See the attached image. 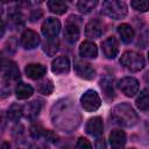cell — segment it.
<instances>
[{
	"mask_svg": "<svg viewBox=\"0 0 149 149\" xmlns=\"http://www.w3.org/2000/svg\"><path fill=\"white\" fill-rule=\"evenodd\" d=\"M50 118L52 125L65 133L76 130L81 121V114L70 98H62L57 100L50 111Z\"/></svg>",
	"mask_w": 149,
	"mask_h": 149,
	"instance_id": "1",
	"label": "cell"
},
{
	"mask_svg": "<svg viewBox=\"0 0 149 149\" xmlns=\"http://www.w3.org/2000/svg\"><path fill=\"white\" fill-rule=\"evenodd\" d=\"M111 119L112 121L125 128L134 127L139 121V115L135 109L128 102H121L115 105L111 111Z\"/></svg>",
	"mask_w": 149,
	"mask_h": 149,
	"instance_id": "2",
	"label": "cell"
},
{
	"mask_svg": "<svg viewBox=\"0 0 149 149\" xmlns=\"http://www.w3.org/2000/svg\"><path fill=\"white\" fill-rule=\"evenodd\" d=\"M20 70L16 65L15 62L10 59H5L2 58L1 61V79H2V86H1V92H2V98L7 94H10V83L16 81L20 79Z\"/></svg>",
	"mask_w": 149,
	"mask_h": 149,
	"instance_id": "3",
	"label": "cell"
},
{
	"mask_svg": "<svg viewBox=\"0 0 149 149\" xmlns=\"http://www.w3.org/2000/svg\"><path fill=\"white\" fill-rule=\"evenodd\" d=\"M101 13L113 20H121L127 16L128 7L125 1L108 0L104 1L101 5Z\"/></svg>",
	"mask_w": 149,
	"mask_h": 149,
	"instance_id": "4",
	"label": "cell"
},
{
	"mask_svg": "<svg viewBox=\"0 0 149 149\" xmlns=\"http://www.w3.org/2000/svg\"><path fill=\"white\" fill-rule=\"evenodd\" d=\"M120 64L130 72H139L144 68V57L136 51H125L120 57Z\"/></svg>",
	"mask_w": 149,
	"mask_h": 149,
	"instance_id": "5",
	"label": "cell"
},
{
	"mask_svg": "<svg viewBox=\"0 0 149 149\" xmlns=\"http://www.w3.org/2000/svg\"><path fill=\"white\" fill-rule=\"evenodd\" d=\"M81 19L77 15H70L64 28V38L69 44H74L80 36Z\"/></svg>",
	"mask_w": 149,
	"mask_h": 149,
	"instance_id": "6",
	"label": "cell"
},
{
	"mask_svg": "<svg viewBox=\"0 0 149 149\" xmlns=\"http://www.w3.org/2000/svg\"><path fill=\"white\" fill-rule=\"evenodd\" d=\"M80 104L86 112H95L101 106V99L97 91L87 90L81 94Z\"/></svg>",
	"mask_w": 149,
	"mask_h": 149,
	"instance_id": "7",
	"label": "cell"
},
{
	"mask_svg": "<svg viewBox=\"0 0 149 149\" xmlns=\"http://www.w3.org/2000/svg\"><path fill=\"white\" fill-rule=\"evenodd\" d=\"M118 87H119V90L126 97L132 98V97H134L135 94L139 93V91H140V83H139V80L136 78L127 76V77L121 78L118 81Z\"/></svg>",
	"mask_w": 149,
	"mask_h": 149,
	"instance_id": "8",
	"label": "cell"
},
{
	"mask_svg": "<svg viewBox=\"0 0 149 149\" xmlns=\"http://www.w3.org/2000/svg\"><path fill=\"white\" fill-rule=\"evenodd\" d=\"M41 43L40 35L33 29H26L20 37V44L26 50H33Z\"/></svg>",
	"mask_w": 149,
	"mask_h": 149,
	"instance_id": "9",
	"label": "cell"
},
{
	"mask_svg": "<svg viewBox=\"0 0 149 149\" xmlns=\"http://www.w3.org/2000/svg\"><path fill=\"white\" fill-rule=\"evenodd\" d=\"M61 28H62V24H61V21L56 17H47L42 26H41V30H42V34L47 37V38H54V37H57L58 33L61 31Z\"/></svg>",
	"mask_w": 149,
	"mask_h": 149,
	"instance_id": "10",
	"label": "cell"
},
{
	"mask_svg": "<svg viewBox=\"0 0 149 149\" xmlns=\"http://www.w3.org/2000/svg\"><path fill=\"white\" fill-rule=\"evenodd\" d=\"M119 42L113 36L107 37L101 43V51L107 59H114L119 55Z\"/></svg>",
	"mask_w": 149,
	"mask_h": 149,
	"instance_id": "11",
	"label": "cell"
},
{
	"mask_svg": "<svg viewBox=\"0 0 149 149\" xmlns=\"http://www.w3.org/2000/svg\"><path fill=\"white\" fill-rule=\"evenodd\" d=\"M74 72L78 77L86 79V80H92L95 77V69L87 62L83 61H76L74 62Z\"/></svg>",
	"mask_w": 149,
	"mask_h": 149,
	"instance_id": "12",
	"label": "cell"
},
{
	"mask_svg": "<svg viewBox=\"0 0 149 149\" xmlns=\"http://www.w3.org/2000/svg\"><path fill=\"white\" fill-rule=\"evenodd\" d=\"M85 130L88 135L94 137H100L104 133V121L100 116H93L87 120L85 125Z\"/></svg>",
	"mask_w": 149,
	"mask_h": 149,
	"instance_id": "13",
	"label": "cell"
},
{
	"mask_svg": "<svg viewBox=\"0 0 149 149\" xmlns=\"http://www.w3.org/2000/svg\"><path fill=\"white\" fill-rule=\"evenodd\" d=\"M24 72L28 78L33 80H41L47 73V68L41 63H29L26 65Z\"/></svg>",
	"mask_w": 149,
	"mask_h": 149,
	"instance_id": "14",
	"label": "cell"
},
{
	"mask_svg": "<svg viewBox=\"0 0 149 149\" xmlns=\"http://www.w3.org/2000/svg\"><path fill=\"white\" fill-rule=\"evenodd\" d=\"M43 107V101L40 99H35L30 102H28L24 106V115L28 120L30 121H35L37 119V116L40 115L41 111Z\"/></svg>",
	"mask_w": 149,
	"mask_h": 149,
	"instance_id": "15",
	"label": "cell"
},
{
	"mask_svg": "<svg viewBox=\"0 0 149 149\" xmlns=\"http://www.w3.org/2000/svg\"><path fill=\"white\" fill-rule=\"evenodd\" d=\"M102 31H104L102 24H101V22H100L99 20H97V19L90 20V21L86 23V26H85V35H86V37H88V38H92V40L99 38V37L101 36Z\"/></svg>",
	"mask_w": 149,
	"mask_h": 149,
	"instance_id": "16",
	"label": "cell"
},
{
	"mask_svg": "<svg viewBox=\"0 0 149 149\" xmlns=\"http://www.w3.org/2000/svg\"><path fill=\"white\" fill-rule=\"evenodd\" d=\"M70 59L66 56H58L51 63V70L56 74L68 73L70 71Z\"/></svg>",
	"mask_w": 149,
	"mask_h": 149,
	"instance_id": "17",
	"label": "cell"
},
{
	"mask_svg": "<svg viewBox=\"0 0 149 149\" xmlns=\"http://www.w3.org/2000/svg\"><path fill=\"white\" fill-rule=\"evenodd\" d=\"M79 55L83 58H88V59H94L98 56V48L95 43L92 41H84L79 45Z\"/></svg>",
	"mask_w": 149,
	"mask_h": 149,
	"instance_id": "18",
	"label": "cell"
},
{
	"mask_svg": "<svg viewBox=\"0 0 149 149\" xmlns=\"http://www.w3.org/2000/svg\"><path fill=\"white\" fill-rule=\"evenodd\" d=\"M8 24L13 28V29H22L26 24L24 21V16L22 15V13L17 9H13L8 13Z\"/></svg>",
	"mask_w": 149,
	"mask_h": 149,
	"instance_id": "19",
	"label": "cell"
},
{
	"mask_svg": "<svg viewBox=\"0 0 149 149\" xmlns=\"http://www.w3.org/2000/svg\"><path fill=\"white\" fill-rule=\"evenodd\" d=\"M127 136L122 129H114L109 134V143L112 148H123Z\"/></svg>",
	"mask_w": 149,
	"mask_h": 149,
	"instance_id": "20",
	"label": "cell"
},
{
	"mask_svg": "<svg viewBox=\"0 0 149 149\" xmlns=\"http://www.w3.org/2000/svg\"><path fill=\"white\" fill-rule=\"evenodd\" d=\"M118 34L121 37V41L127 44L130 43L135 37V31H134L133 27L128 23H121L118 27Z\"/></svg>",
	"mask_w": 149,
	"mask_h": 149,
	"instance_id": "21",
	"label": "cell"
},
{
	"mask_svg": "<svg viewBox=\"0 0 149 149\" xmlns=\"http://www.w3.org/2000/svg\"><path fill=\"white\" fill-rule=\"evenodd\" d=\"M100 87L106 98L112 99L114 97V78L112 76H104L100 80Z\"/></svg>",
	"mask_w": 149,
	"mask_h": 149,
	"instance_id": "22",
	"label": "cell"
},
{
	"mask_svg": "<svg viewBox=\"0 0 149 149\" xmlns=\"http://www.w3.org/2000/svg\"><path fill=\"white\" fill-rule=\"evenodd\" d=\"M34 93V88L31 85L27 84V83H23V81H20L17 83V85L15 86V95L17 99L20 100H24V99H28L29 97H31Z\"/></svg>",
	"mask_w": 149,
	"mask_h": 149,
	"instance_id": "23",
	"label": "cell"
},
{
	"mask_svg": "<svg viewBox=\"0 0 149 149\" xmlns=\"http://www.w3.org/2000/svg\"><path fill=\"white\" fill-rule=\"evenodd\" d=\"M6 114H7V119L8 120H10V121H19L22 118V115L24 114V107L22 105H20V104L14 102V104H12L8 107Z\"/></svg>",
	"mask_w": 149,
	"mask_h": 149,
	"instance_id": "24",
	"label": "cell"
},
{
	"mask_svg": "<svg viewBox=\"0 0 149 149\" xmlns=\"http://www.w3.org/2000/svg\"><path fill=\"white\" fill-rule=\"evenodd\" d=\"M136 107L140 111H149V87L143 88L136 98Z\"/></svg>",
	"mask_w": 149,
	"mask_h": 149,
	"instance_id": "25",
	"label": "cell"
},
{
	"mask_svg": "<svg viewBox=\"0 0 149 149\" xmlns=\"http://www.w3.org/2000/svg\"><path fill=\"white\" fill-rule=\"evenodd\" d=\"M44 54H47L48 56H54L56 55V52L58 51L59 49V41L57 37H54V38H47L45 42L43 43V47H42Z\"/></svg>",
	"mask_w": 149,
	"mask_h": 149,
	"instance_id": "26",
	"label": "cell"
},
{
	"mask_svg": "<svg viewBox=\"0 0 149 149\" xmlns=\"http://www.w3.org/2000/svg\"><path fill=\"white\" fill-rule=\"evenodd\" d=\"M36 90L43 95H50L54 91V83L49 78H43L37 83Z\"/></svg>",
	"mask_w": 149,
	"mask_h": 149,
	"instance_id": "27",
	"label": "cell"
},
{
	"mask_svg": "<svg viewBox=\"0 0 149 149\" xmlns=\"http://www.w3.org/2000/svg\"><path fill=\"white\" fill-rule=\"evenodd\" d=\"M47 6H48V8L50 9L51 13L57 14V15H62L68 10V5L63 1H56V0L48 1Z\"/></svg>",
	"mask_w": 149,
	"mask_h": 149,
	"instance_id": "28",
	"label": "cell"
},
{
	"mask_svg": "<svg viewBox=\"0 0 149 149\" xmlns=\"http://www.w3.org/2000/svg\"><path fill=\"white\" fill-rule=\"evenodd\" d=\"M98 5L97 0H80L77 2V9L83 14H88Z\"/></svg>",
	"mask_w": 149,
	"mask_h": 149,
	"instance_id": "29",
	"label": "cell"
},
{
	"mask_svg": "<svg viewBox=\"0 0 149 149\" xmlns=\"http://www.w3.org/2000/svg\"><path fill=\"white\" fill-rule=\"evenodd\" d=\"M130 6L133 9L140 13H146L149 10V1L148 0H133L130 1Z\"/></svg>",
	"mask_w": 149,
	"mask_h": 149,
	"instance_id": "30",
	"label": "cell"
},
{
	"mask_svg": "<svg viewBox=\"0 0 149 149\" xmlns=\"http://www.w3.org/2000/svg\"><path fill=\"white\" fill-rule=\"evenodd\" d=\"M29 133H30V136L35 140H38L41 137L44 136V133H45V129L42 127V125L40 123H33L30 126V129H29Z\"/></svg>",
	"mask_w": 149,
	"mask_h": 149,
	"instance_id": "31",
	"label": "cell"
},
{
	"mask_svg": "<svg viewBox=\"0 0 149 149\" xmlns=\"http://www.w3.org/2000/svg\"><path fill=\"white\" fill-rule=\"evenodd\" d=\"M16 48H17V40L15 36H10L7 42L5 43V48H3V51L7 52L8 55H13L15 51H16Z\"/></svg>",
	"mask_w": 149,
	"mask_h": 149,
	"instance_id": "32",
	"label": "cell"
},
{
	"mask_svg": "<svg viewBox=\"0 0 149 149\" xmlns=\"http://www.w3.org/2000/svg\"><path fill=\"white\" fill-rule=\"evenodd\" d=\"M76 149H93L91 142L85 137H79L76 142Z\"/></svg>",
	"mask_w": 149,
	"mask_h": 149,
	"instance_id": "33",
	"label": "cell"
},
{
	"mask_svg": "<svg viewBox=\"0 0 149 149\" xmlns=\"http://www.w3.org/2000/svg\"><path fill=\"white\" fill-rule=\"evenodd\" d=\"M42 16H43V10H42L41 8H35V9H33V10L30 12L29 19H30V21L35 22V21L40 20Z\"/></svg>",
	"mask_w": 149,
	"mask_h": 149,
	"instance_id": "34",
	"label": "cell"
},
{
	"mask_svg": "<svg viewBox=\"0 0 149 149\" xmlns=\"http://www.w3.org/2000/svg\"><path fill=\"white\" fill-rule=\"evenodd\" d=\"M47 141L49 142H52V143H56L58 141V135L56 133H54L52 130H48L45 129V133H44V136H43Z\"/></svg>",
	"mask_w": 149,
	"mask_h": 149,
	"instance_id": "35",
	"label": "cell"
},
{
	"mask_svg": "<svg viewBox=\"0 0 149 149\" xmlns=\"http://www.w3.org/2000/svg\"><path fill=\"white\" fill-rule=\"evenodd\" d=\"M23 126L21 125V123H19V125H16L14 128H13V132H12V134H13V136L15 137V139H20L22 135H23Z\"/></svg>",
	"mask_w": 149,
	"mask_h": 149,
	"instance_id": "36",
	"label": "cell"
},
{
	"mask_svg": "<svg viewBox=\"0 0 149 149\" xmlns=\"http://www.w3.org/2000/svg\"><path fill=\"white\" fill-rule=\"evenodd\" d=\"M95 149H106V141L104 137H98L95 140Z\"/></svg>",
	"mask_w": 149,
	"mask_h": 149,
	"instance_id": "37",
	"label": "cell"
},
{
	"mask_svg": "<svg viewBox=\"0 0 149 149\" xmlns=\"http://www.w3.org/2000/svg\"><path fill=\"white\" fill-rule=\"evenodd\" d=\"M29 149H50L45 143H36V144H33Z\"/></svg>",
	"mask_w": 149,
	"mask_h": 149,
	"instance_id": "38",
	"label": "cell"
},
{
	"mask_svg": "<svg viewBox=\"0 0 149 149\" xmlns=\"http://www.w3.org/2000/svg\"><path fill=\"white\" fill-rule=\"evenodd\" d=\"M1 149H9V143H8V142H3Z\"/></svg>",
	"mask_w": 149,
	"mask_h": 149,
	"instance_id": "39",
	"label": "cell"
},
{
	"mask_svg": "<svg viewBox=\"0 0 149 149\" xmlns=\"http://www.w3.org/2000/svg\"><path fill=\"white\" fill-rule=\"evenodd\" d=\"M144 80L149 84V71H147V72L144 73Z\"/></svg>",
	"mask_w": 149,
	"mask_h": 149,
	"instance_id": "40",
	"label": "cell"
},
{
	"mask_svg": "<svg viewBox=\"0 0 149 149\" xmlns=\"http://www.w3.org/2000/svg\"><path fill=\"white\" fill-rule=\"evenodd\" d=\"M112 149H123V148H112Z\"/></svg>",
	"mask_w": 149,
	"mask_h": 149,
	"instance_id": "41",
	"label": "cell"
},
{
	"mask_svg": "<svg viewBox=\"0 0 149 149\" xmlns=\"http://www.w3.org/2000/svg\"><path fill=\"white\" fill-rule=\"evenodd\" d=\"M148 61H149V51H148Z\"/></svg>",
	"mask_w": 149,
	"mask_h": 149,
	"instance_id": "42",
	"label": "cell"
},
{
	"mask_svg": "<svg viewBox=\"0 0 149 149\" xmlns=\"http://www.w3.org/2000/svg\"><path fill=\"white\" fill-rule=\"evenodd\" d=\"M130 149H135V148H130Z\"/></svg>",
	"mask_w": 149,
	"mask_h": 149,
	"instance_id": "43",
	"label": "cell"
}]
</instances>
